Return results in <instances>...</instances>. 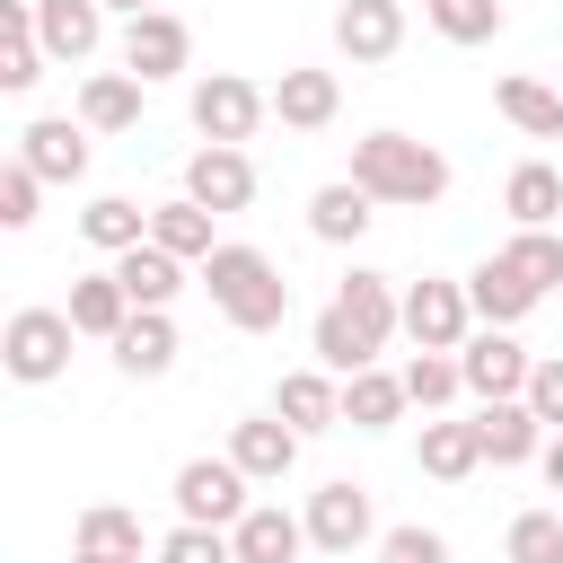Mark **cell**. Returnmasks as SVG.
<instances>
[{
    "mask_svg": "<svg viewBox=\"0 0 563 563\" xmlns=\"http://www.w3.org/2000/svg\"><path fill=\"white\" fill-rule=\"evenodd\" d=\"M202 290H211V308H220L238 334H273V325L290 317L282 264H273L264 246H246V238H220V246L202 255Z\"/></svg>",
    "mask_w": 563,
    "mask_h": 563,
    "instance_id": "1",
    "label": "cell"
},
{
    "mask_svg": "<svg viewBox=\"0 0 563 563\" xmlns=\"http://www.w3.org/2000/svg\"><path fill=\"white\" fill-rule=\"evenodd\" d=\"M352 185H361L369 202L422 211V202L449 194V158H440L431 141H413V132H361V141H352Z\"/></svg>",
    "mask_w": 563,
    "mask_h": 563,
    "instance_id": "2",
    "label": "cell"
},
{
    "mask_svg": "<svg viewBox=\"0 0 563 563\" xmlns=\"http://www.w3.org/2000/svg\"><path fill=\"white\" fill-rule=\"evenodd\" d=\"M70 308H18L9 325H0V369L18 378V387H53L62 369H70Z\"/></svg>",
    "mask_w": 563,
    "mask_h": 563,
    "instance_id": "3",
    "label": "cell"
},
{
    "mask_svg": "<svg viewBox=\"0 0 563 563\" xmlns=\"http://www.w3.org/2000/svg\"><path fill=\"white\" fill-rule=\"evenodd\" d=\"M246 484H255V475H246L229 449H220V457H185V466H176V519H194V528H238V519L255 510Z\"/></svg>",
    "mask_w": 563,
    "mask_h": 563,
    "instance_id": "4",
    "label": "cell"
},
{
    "mask_svg": "<svg viewBox=\"0 0 563 563\" xmlns=\"http://www.w3.org/2000/svg\"><path fill=\"white\" fill-rule=\"evenodd\" d=\"M273 114V88H255L246 70H211V79H194V132L202 141H255V123Z\"/></svg>",
    "mask_w": 563,
    "mask_h": 563,
    "instance_id": "5",
    "label": "cell"
},
{
    "mask_svg": "<svg viewBox=\"0 0 563 563\" xmlns=\"http://www.w3.org/2000/svg\"><path fill=\"white\" fill-rule=\"evenodd\" d=\"M457 369H466V396H475V405H493V396H528L537 352H528L510 325H475V334L457 343Z\"/></svg>",
    "mask_w": 563,
    "mask_h": 563,
    "instance_id": "6",
    "label": "cell"
},
{
    "mask_svg": "<svg viewBox=\"0 0 563 563\" xmlns=\"http://www.w3.org/2000/svg\"><path fill=\"white\" fill-rule=\"evenodd\" d=\"M405 334H413V352H457V343L475 334V299H466V282L422 273V282L405 290Z\"/></svg>",
    "mask_w": 563,
    "mask_h": 563,
    "instance_id": "7",
    "label": "cell"
},
{
    "mask_svg": "<svg viewBox=\"0 0 563 563\" xmlns=\"http://www.w3.org/2000/svg\"><path fill=\"white\" fill-rule=\"evenodd\" d=\"M299 519H308V545H317V554H352V545H369V537H378V510H369V493H361L352 475L317 484Z\"/></svg>",
    "mask_w": 563,
    "mask_h": 563,
    "instance_id": "8",
    "label": "cell"
},
{
    "mask_svg": "<svg viewBox=\"0 0 563 563\" xmlns=\"http://www.w3.org/2000/svg\"><path fill=\"white\" fill-rule=\"evenodd\" d=\"M325 308H334L369 352H387V343L405 334V299H396V282H387V273H361V264H352V273L334 282V299H325Z\"/></svg>",
    "mask_w": 563,
    "mask_h": 563,
    "instance_id": "9",
    "label": "cell"
},
{
    "mask_svg": "<svg viewBox=\"0 0 563 563\" xmlns=\"http://www.w3.org/2000/svg\"><path fill=\"white\" fill-rule=\"evenodd\" d=\"M185 62H194V26H185L176 9L123 18V70H132V79H176Z\"/></svg>",
    "mask_w": 563,
    "mask_h": 563,
    "instance_id": "10",
    "label": "cell"
},
{
    "mask_svg": "<svg viewBox=\"0 0 563 563\" xmlns=\"http://www.w3.org/2000/svg\"><path fill=\"white\" fill-rule=\"evenodd\" d=\"M185 194H194L202 211H246V202H255V158H246L238 141H202V150L185 158Z\"/></svg>",
    "mask_w": 563,
    "mask_h": 563,
    "instance_id": "11",
    "label": "cell"
},
{
    "mask_svg": "<svg viewBox=\"0 0 563 563\" xmlns=\"http://www.w3.org/2000/svg\"><path fill=\"white\" fill-rule=\"evenodd\" d=\"M334 53L343 62H396L405 53V0H343L334 9Z\"/></svg>",
    "mask_w": 563,
    "mask_h": 563,
    "instance_id": "12",
    "label": "cell"
},
{
    "mask_svg": "<svg viewBox=\"0 0 563 563\" xmlns=\"http://www.w3.org/2000/svg\"><path fill=\"white\" fill-rule=\"evenodd\" d=\"M18 158H26L44 185H79V176H88V123H70V114H35V123L18 132Z\"/></svg>",
    "mask_w": 563,
    "mask_h": 563,
    "instance_id": "13",
    "label": "cell"
},
{
    "mask_svg": "<svg viewBox=\"0 0 563 563\" xmlns=\"http://www.w3.org/2000/svg\"><path fill=\"white\" fill-rule=\"evenodd\" d=\"M466 299H475V325H519V317H528L545 290H537V282H528L510 255H484V264L466 273Z\"/></svg>",
    "mask_w": 563,
    "mask_h": 563,
    "instance_id": "14",
    "label": "cell"
},
{
    "mask_svg": "<svg viewBox=\"0 0 563 563\" xmlns=\"http://www.w3.org/2000/svg\"><path fill=\"white\" fill-rule=\"evenodd\" d=\"M273 413H282L299 440H308V431H334V422H343V378H334L325 361H317V369H290V378L273 387Z\"/></svg>",
    "mask_w": 563,
    "mask_h": 563,
    "instance_id": "15",
    "label": "cell"
},
{
    "mask_svg": "<svg viewBox=\"0 0 563 563\" xmlns=\"http://www.w3.org/2000/svg\"><path fill=\"white\" fill-rule=\"evenodd\" d=\"M229 457H238L255 484H282V475L299 466V431H290L282 413H246V422H229Z\"/></svg>",
    "mask_w": 563,
    "mask_h": 563,
    "instance_id": "16",
    "label": "cell"
},
{
    "mask_svg": "<svg viewBox=\"0 0 563 563\" xmlns=\"http://www.w3.org/2000/svg\"><path fill=\"white\" fill-rule=\"evenodd\" d=\"M229 545H238V563H299V554H308V519L282 510V501H255V510L229 528Z\"/></svg>",
    "mask_w": 563,
    "mask_h": 563,
    "instance_id": "17",
    "label": "cell"
},
{
    "mask_svg": "<svg viewBox=\"0 0 563 563\" xmlns=\"http://www.w3.org/2000/svg\"><path fill=\"white\" fill-rule=\"evenodd\" d=\"M273 114H282L290 132H325V123L343 114V79L299 62V70H282V79H273Z\"/></svg>",
    "mask_w": 563,
    "mask_h": 563,
    "instance_id": "18",
    "label": "cell"
},
{
    "mask_svg": "<svg viewBox=\"0 0 563 563\" xmlns=\"http://www.w3.org/2000/svg\"><path fill=\"white\" fill-rule=\"evenodd\" d=\"M475 431H484V457H493V466H528V457L545 449V422H537L528 396H493V405L475 413Z\"/></svg>",
    "mask_w": 563,
    "mask_h": 563,
    "instance_id": "19",
    "label": "cell"
},
{
    "mask_svg": "<svg viewBox=\"0 0 563 563\" xmlns=\"http://www.w3.org/2000/svg\"><path fill=\"white\" fill-rule=\"evenodd\" d=\"M35 35L53 62H88L106 44V0H35Z\"/></svg>",
    "mask_w": 563,
    "mask_h": 563,
    "instance_id": "20",
    "label": "cell"
},
{
    "mask_svg": "<svg viewBox=\"0 0 563 563\" xmlns=\"http://www.w3.org/2000/svg\"><path fill=\"white\" fill-rule=\"evenodd\" d=\"M44 35H35V0H0V88L9 97H26L35 79H44Z\"/></svg>",
    "mask_w": 563,
    "mask_h": 563,
    "instance_id": "21",
    "label": "cell"
},
{
    "mask_svg": "<svg viewBox=\"0 0 563 563\" xmlns=\"http://www.w3.org/2000/svg\"><path fill=\"white\" fill-rule=\"evenodd\" d=\"M114 369L123 378H167L176 369V317L167 308H132V325L114 334Z\"/></svg>",
    "mask_w": 563,
    "mask_h": 563,
    "instance_id": "22",
    "label": "cell"
},
{
    "mask_svg": "<svg viewBox=\"0 0 563 563\" xmlns=\"http://www.w3.org/2000/svg\"><path fill=\"white\" fill-rule=\"evenodd\" d=\"M493 106H501V123H519L528 141H563V88H554V79L510 70V79H493Z\"/></svg>",
    "mask_w": 563,
    "mask_h": 563,
    "instance_id": "23",
    "label": "cell"
},
{
    "mask_svg": "<svg viewBox=\"0 0 563 563\" xmlns=\"http://www.w3.org/2000/svg\"><path fill=\"white\" fill-rule=\"evenodd\" d=\"M114 282L132 290V308H167V299L185 290V255H167L158 238H141V246L114 255Z\"/></svg>",
    "mask_w": 563,
    "mask_h": 563,
    "instance_id": "24",
    "label": "cell"
},
{
    "mask_svg": "<svg viewBox=\"0 0 563 563\" xmlns=\"http://www.w3.org/2000/svg\"><path fill=\"white\" fill-rule=\"evenodd\" d=\"M141 88L150 79H132V70H88L79 79V123L88 132H132L141 123Z\"/></svg>",
    "mask_w": 563,
    "mask_h": 563,
    "instance_id": "25",
    "label": "cell"
},
{
    "mask_svg": "<svg viewBox=\"0 0 563 563\" xmlns=\"http://www.w3.org/2000/svg\"><path fill=\"white\" fill-rule=\"evenodd\" d=\"M70 325H79V334H97V343H114V334L132 325V290L114 282V264L70 282Z\"/></svg>",
    "mask_w": 563,
    "mask_h": 563,
    "instance_id": "26",
    "label": "cell"
},
{
    "mask_svg": "<svg viewBox=\"0 0 563 563\" xmlns=\"http://www.w3.org/2000/svg\"><path fill=\"white\" fill-rule=\"evenodd\" d=\"M405 405H413V396H405V369H378V361H369V369L343 378V422H352V431H387Z\"/></svg>",
    "mask_w": 563,
    "mask_h": 563,
    "instance_id": "27",
    "label": "cell"
},
{
    "mask_svg": "<svg viewBox=\"0 0 563 563\" xmlns=\"http://www.w3.org/2000/svg\"><path fill=\"white\" fill-rule=\"evenodd\" d=\"M369 211H378V202H369L352 176H334V185H317V194H308V238H325V246H352V238L369 229Z\"/></svg>",
    "mask_w": 563,
    "mask_h": 563,
    "instance_id": "28",
    "label": "cell"
},
{
    "mask_svg": "<svg viewBox=\"0 0 563 563\" xmlns=\"http://www.w3.org/2000/svg\"><path fill=\"white\" fill-rule=\"evenodd\" d=\"M501 211H510L519 229H554V220H563V176H554L545 158H519L510 185H501Z\"/></svg>",
    "mask_w": 563,
    "mask_h": 563,
    "instance_id": "29",
    "label": "cell"
},
{
    "mask_svg": "<svg viewBox=\"0 0 563 563\" xmlns=\"http://www.w3.org/2000/svg\"><path fill=\"white\" fill-rule=\"evenodd\" d=\"M422 475H440V484H466L475 466H484V431L475 422H422Z\"/></svg>",
    "mask_w": 563,
    "mask_h": 563,
    "instance_id": "30",
    "label": "cell"
},
{
    "mask_svg": "<svg viewBox=\"0 0 563 563\" xmlns=\"http://www.w3.org/2000/svg\"><path fill=\"white\" fill-rule=\"evenodd\" d=\"M79 238H88L97 255H123V246H141V238H150V211H141L132 194H97V202L79 211Z\"/></svg>",
    "mask_w": 563,
    "mask_h": 563,
    "instance_id": "31",
    "label": "cell"
},
{
    "mask_svg": "<svg viewBox=\"0 0 563 563\" xmlns=\"http://www.w3.org/2000/svg\"><path fill=\"white\" fill-rule=\"evenodd\" d=\"M211 220H220V211H202L194 194H176V202H158V211H150V238H158L167 255H185V264H202V255L220 246V238H211Z\"/></svg>",
    "mask_w": 563,
    "mask_h": 563,
    "instance_id": "32",
    "label": "cell"
},
{
    "mask_svg": "<svg viewBox=\"0 0 563 563\" xmlns=\"http://www.w3.org/2000/svg\"><path fill=\"white\" fill-rule=\"evenodd\" d=\"M422 18H431L440 44H493L510 9H501V0H422Z\"/></svg>",
    "mask_w": 563,
    "mask_h": 563,
    "instance_id": "33",
    "label": "cell"
},
{
    "mask_svg": "<svg viewBox=\"0 0 563 563\" xmlns=\"http://www.w3.org/2000/svg\"><path fill=\"white\" fill-rule=\"evenodd\" d=\"M79 545H97V554H123V563H141V519H132L123 501H88V510H79Z\"/></svg>",
    "mask_w": 563,
    "mask_h": 563,
    "instance_id": "34",
    "label": "cell"
},
{
    "mask_svg": "<svg viewBox=\"0 0 563 563\" xmlns=\"http://www.w3.org/2000/svg\"><path fill=\"white\" fill-rule=\"evenodd\" d=\"M501 554L510 563H563V510H519L501 528Z\"/></svg>",
    "mask_w": 563,
    "mask_h": 563,
    "instance_id": "35",
    "label": "cell"
},
{
    "mask_svg": "<svg viewBox=\"0 0 563 563\" xmlns=\"http://www.w3.org/2000/svg\"><path fill=\"white\" fill-rule=\"evenodd\" d=\"M457 387H466V369H457V352H413V361H405V396H413L422 413H440V405H449Z\"/></svg>",
    "mask_w": 563,
    "mask_h": 563,
    "instance_id": "36",
    "label": "cell"
},
{
    "mask_svg": "<svg viewBox=\"0 0 563 563\" xmlns=\"http://www.w3.org/2000/svg\"><path fill=\"white\" fill-rule=\"evenodd\" d=\"M537 290H563V229H510V246H501Z\"/></svg>",
    "mask_w": 563,
    "mask_h": 563,
    "instance_id": "37",
    "label": "cell"
},
{
    "mask_svg": "<svg viewBox=\"0 0 563 563\" xmlns=\"http://www.w3.org/2000/svg\"><path fill=\"white\" fill-rule=\"evenodd\" d=\"M308 343H317V361H325L334 378H352V369H369V361H378V352H369V343H361V334H352V325H343L334 308H317V325H308Z\"/></svg>",
    "mask_w": 563,
    "mask_h": 563,
    "instance_id": "38",
    "label": "cell"
},
{
    "mask_svg": "<svg viewBox=\"0 0 563 563\" xmlns=\"http://www.w3.org/2000/svg\"><path fill=\"white\" fill-rule=\"evenodd\" d=\"M158 563H238V545H229V528H194V519H176V528L158 537Z\"/></svg>",
    "mask_w": 563,
    "mask_h": 563,
    "instance_id": "39",
    "label": "cell"
},
{
    "mask_svg": "<svg viewBox=\"0 0 563 563\" xmlns=\"http://www.w3.org/2000/svg\"><path fill=\"white\" fill-rule=\"evenodd\" d=\"M35 202H44V176L26 158L0 167V229H35Z\"/></svg>",
    "mask_w": 563,
    "mask_h": 563,
    "instance_id": "40",
    "label": "cell"
},
{
    "mask_svg": "<svg viewBox=\"0 0 563 563\" xmlns=\"http://www.w3.org/2000/svg\"><path fill=\"white\" fill-rule=\"evenodd\" d=\"M378 563H449V537H440V528H422V519H405V528H387V537H378Z\"/></svg>",
    "mask_w": 563,
    "mask_h": 563,
    "instance_id": "41",
    "label": "cell"
},
{
    "mask_svg": "<svg viewBox=\"0 0 563 563\" xmlns=\"http://www.w3.org/2000/svg\"><path fill=\"white\" fill-rule=\"evenodd\" d=\"M528 405H537V422H545V431H563V352L528 369Z\"/></svg>",
    "mask_w": 563,
    "mask_h": 563,
    "instance_id": "42",
    "label": "cell"
},
{
    "mask_svg": "<svg viewBox=\"0 0 563 563\" xmlns=\"http://www.w3.org/2000/svg\"><path fill=\"white\" fill-rule=\"evenodd\" d=\"M537 466H545V484L563 493V431H545V449H537Z\"/></svg>",
    "mask_w": 563,
    "mask_h": 563,
    "instance_id": "43",
    "label": "cell"
},
{
    "mask_svg": "<svg viewBox=\"0 0 563 563\" xmlns=\"http://www.w3.org/2000/svg\"><path fill=\"white\" fill-rule=\"evenodd\" d=\"M70 563H123V554H97V545H70Z\"/></svg>",
    "mask_w": 563,
    "mask_h": 563,
    "instance_id": "44",
    "label": "cell"
},
{
    "mask_svg": "<svg viewBox=\"0 0 563 563\" xmlns=\"http://www.w3.org/2000/svg\"><path fill=\"white\" fill-rule=\"evenodd\" d=\"M106 9H123V18H141V9H167V0H106Z\"/></svg>",
    "mask_w": 563,
    "mask_h": 563,
    "instance_id": "45",
    "label": "cell"
},
{
    "mask_svg": "<svg viewBox=\"0 0 563 563\" xmlns=\"http://www.w3.org/2000/svg\"><path fill=\"white\" fill-rule=\"evenodd\" d=\"M554 88H563V62H554Z\"/></svg>",
    "mask_w": 563,
    "mask_h": 563,
    "instance_id": "46",
    "label": "cell"
},
{
    "mask_svg": "<svg viewBox=\"0 0 563 563\" xmlns=\"http://www.w3.org/2000/svg\"><path fill=\"white\" fill-rule=\"evenodd\" d=\"M554 229H563V220H554Z\"/></svg>",
    "mask_w": 563,
    "mask_h": 563,
    "instance_id": "47",
    "label": "cell"
}]
</instances>
